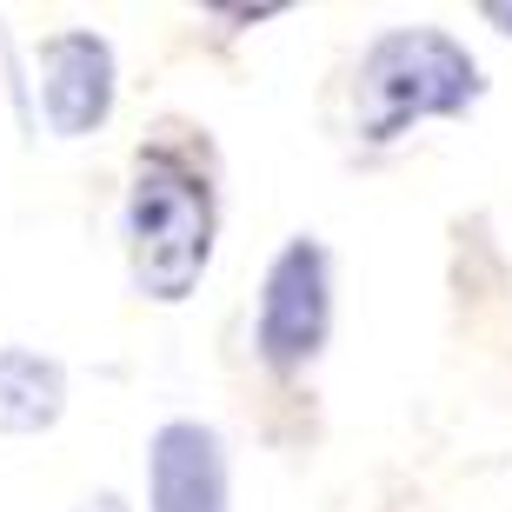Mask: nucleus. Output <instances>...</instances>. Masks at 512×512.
<instances>
[{"instance_id":"7","label":"nucleus","mask_w":512,"mask_h":512,"mask_svg":"<svg viewBox=\"0 0 512 512\" xmlns=\"http://www.w3.org/2000/svg\"><path fill=\"white\" fill-rule=\"evenodd\" d=\"M80 512H127V506H120L114 493H94V499H87V506H80Z\"/></svg>"},{"instance_id":"2","label":"nucleus","mask_w":512,"mask_h":512,"mask_svg":"<svg viewBox=\"0 0 512 512\" xmlns=\"http://www.w3.org/2000/svg\"><path fill=\"white\" fill-rule=\"evenodd\" d=\"M213 260V193L180 153H140L127 187V266L147 300H187Z\"/></svg>"},{"instance_id":"5","label":"nucleus","mask_w":512,"mask_h":512,"mask_svg":"<svg viewBox=\"0 0 512 512\" xmlns=\"http://www.w3.org/2000/svg\"><path fill=\"white\" fill-rule=\"evenodd\" d=\"M147 499L153 512H227V453L200 419H173L147 446Z\"/></svg>"},{"instance_id":"4","label":"nucleus","mask_w":512,"mask_h":512,"mask_svg":"<svg viewBox=\"0 0 512 512\" xmlns=\"http://www.w3.org/2000/svg\"><path fill=\"white\" fill-rule=\"evenodd\" d=\"M40 114L60 140L94 133L114 114V47L87 27L40 40Z\"/></svg>"},{"instance_id":"1","label":"nucleus","mask_w":512,"mask_h":512,"mask_svg":"<svg viewBox=\"0 0 512 512\" xmlns=\"http://www.w3.org/2000/svg\"><path fill=\"white\" fill-rule=\"evenodd\" d=\"M479 100V60L439 27H393L366 47L360 80H353V120L360 140L386 147L419 120L466 114Z\"/></svg>"},{"instance_id":"8","label":"nucleus","mask_w":512,"mask_h":512,"mask_svg":"<svg viewBox=\"0 0 512 512\" xmlns=\"http://www.w3.org/2000/svg\"><path fill=\"white\" fill-rule=\"evenodd\" d=\"M486 20H499V27L512 34V7H506V0H493V7H486Z\"/></svg>"},{"instance_id":"3","label":"nucleus","mask_w":512,"mask_h":512,"mask_svg":"<svg viewBox=\"0 0 512 512\" xmlns=\"http://www.w3.org/2000/svg\"><path fill=\"white\" fill-rule=\"evenodd\" d=\"M333 326V280H326L320 240H286L266 266L260 286V320H253V346L273 373H300L326 346Z\"/></svg>"},{"instance_id":"6","label":"nucleus","mask_w":512,"mask_h":512,"mask_svg":"<svg viewBox=\"0 0 512 512\" xmlns=\"http://www.w3.org/2000/svg\"><path fill=\"white\" fill-rule=\"evenodd\" d=\"M67 406L60 360L34 346H0V433H47Z\"/></svg>"}]
</instances>
